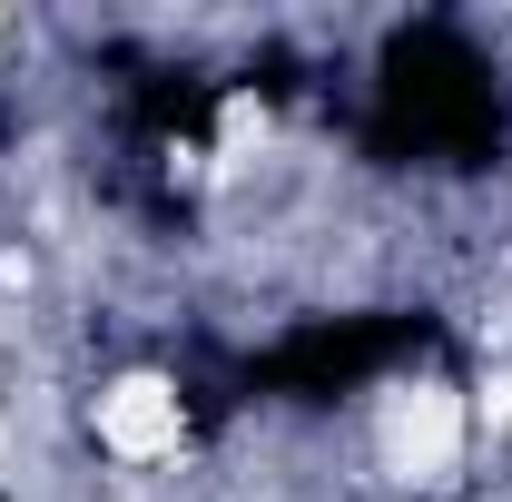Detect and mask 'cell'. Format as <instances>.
<instances>
[{
    "label": "cell",
    "instance_id": "6da1fadb",
    "mask_svg": "<svg viewBox=\"0 0 512 502\" xmlns=\"http://www.w3.org/2000/svg\"><path fill=\"white\" fill-rule=\"evenodd\" d=\"M384 473H404V483H444L453 453H463V404H453L444 384H404L394 404H384Z\"/></svg>",
    "mask_w": 512,
    "mask_h": 502
},
{
    "label": "cell",
    "instance_id": "7a4b0ae2",
    "mask_svg": "<svg viewBox=\"0 0 512 502\" xmlns=\"http://www.w3.org/2000/svg\"><path fill=\"white\" fill-rule=\"evenodd\" d=\"M178 434H188V414H178V384L168 375H119L99 394V443L119 463H168Z\"/></svg>",
    "mask_w": 512,
    "mask_h": 502
},
{
    "label": "cell",
    "instance_id": "3957f363",
    "mask_svg": "<svg viewBox=\"0 0 512 502\" xmlns=\"http://www.w3.org/2000/svg\"><path fill=\"white\" fill-rule=\"evenodd\" d=\"M256 138H266V109H256L247 89H237V99L217 109V168H237V158H247Z\"/></svg>",
    "mask_w": 512,
    "mask_h": 502
},
{
    "label": "cell",
    "instance_id": "277c9868",
    "mask_svg": "<svg viewBox=\"0 0 512 502\" xmlns=\"http://www.w3.org/2000/svg\"><path fill=\"white\" fill-rule=\"evenodd\" d=\"M483 414H493V424H512V375H493V384H483Z\"/></svg>",
    "mask_w": 512,
    "mask_h": 502
}]
</instances>
